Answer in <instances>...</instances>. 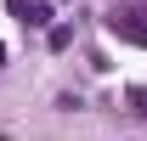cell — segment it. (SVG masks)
I'll use <instances>...</instances> for the list:
<instances>
[{
	"mask_svg": "<svg viewBox=\"0 0 147 141\" xmlns=\"http://www.w3.org/2000/svg\"><path fill=\"white\" fill-rule=\"evenodd\" d=\"M108 34L130 40V45H147V6H113L108 11Z\"/></svg>",
	"mask_w": 147,
	"mask_h": 141,
	"instance_id": "cell-1",
	"label": "cell"
},
{
	"mask_svg": "<svg viewBox=\"0 0 147 141\" xmlns=\"http://www.w3.org/2000/svg\"><path fill=\"white\" fill-rule=\"evenodd\" d=\"M6 6H11V17L23 28H51V6L45 0H6Z\"/></svg>",
	"mask_w": 147,
	"mask_h": 141,
	"instance_id": "cell-2",
	"label": "cell"
},
{
	"mask_svg": "<svg viewBox=\"0 0 147 141\" xmlns=\"http://www.w3.org/2000/svg\"><path fill=\"white\" fill-rule=\"evenodd\" d=\"M0 68H6V45H0Z\"/></svg>",
	"mask_w": 147,
	"mask_h": 141,
	"instance_id": "cell-5",
	"label": "cell"
},
{
	"mask_svg": "<svg viewBox=\"0 0 147 141\" xmlns=\"http://www.w3.org/2000/svg\"><path fill=\"white\" fill-rule=\"evenodd\" d=\"M68 45H74V28H68V23H57V28H51V51H68Z\"/></svg>",
	"mask_w": 147,
	"mask_h": 141,
	"instance_id": "cell-3",
	"label": "cell"
},
{
	"mask_svg": "<svg viewBox=\"0 0 147 141\" xmlns=\"http://www.w3.org/2000/svg\"><path fill=\"white\" fill-rule=\"evenodd\" d=\"M130 113H142V119H147V85H136V90H130Z\"/></svg>",
	"mask_w": 147,
	"mask_h": 141,
	"instance_id": "cell-4",
	"label": "cell"
}]
</instances>
